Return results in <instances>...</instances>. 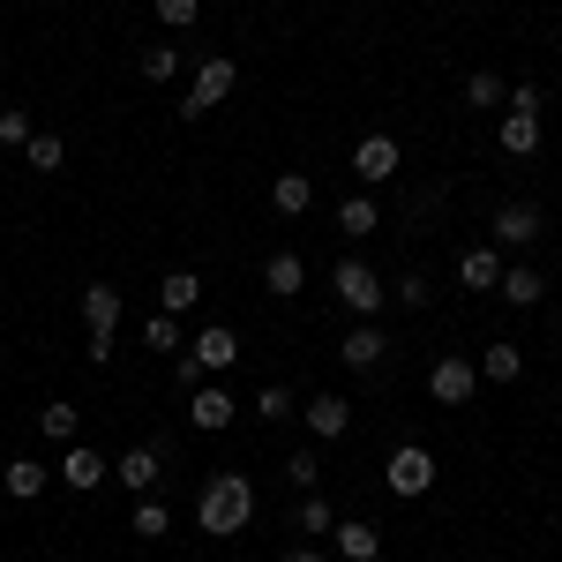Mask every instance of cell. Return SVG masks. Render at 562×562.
Here are the masks:
<instances>
[{"label": "cell", "instance_id": "obj_1", "mask_svg": "<svg viewBox=\"0 0 562 562\" xmlns=\"http://www.w3.org/2000/svg\"><path fill=\"white\" fill-rule=\"evenodd\" d=\"M248 518H256V480L248 473H211L203 480V495H195V525L211 532V540H233V532H248Z\"/></svg>", "mask_w": 562, "mask_h": 562}, {"label": "cell", "instance_id": "obj_2", "mask_svg": "<svg viewBox=\"0 0 562 562\" xmlns=\"http://www.w3.org/2000/svg\"><path fill=\"white\" fill-rule=\"evenodd\" d=\"M330 293H338V307H346L352 323H375V315H383V301H390V285L360 256H346L338 270H330Z\"/></svg>", "mask_w": 562, "mask_h": 562}, {"label": "cell", "instance_id": "obj_3", "mask_svg": "<svg viewBox=\"0 0 562 562\" xmlns=\"http://www.w3.org/2000/svg\"><path fill=\"white\" fill-rule=\"evenodd\" d=\"M83 323H90V360L105 368L113 360V346H121V285H105V278H90L83 285Z\"/></svg>", "mask_w": 562, "mask_h": 562}, {"label": "cell", "instance_id": "obj_4", "mask_svg": "<svg viewBox=\"0 0 562 562\" xmlns=\"http://www.w3.org/2000/svg\"><path fill=\"white\" fill-rule=\"evenodd\" d=\"M495 143H503L510 158H532V150H540V90H532V83H510V98H503V128H495Z\"/></svg>", "mask_w": 562, "mask_h": 562}, {"label": "cell", "instance_id": "obj_5", "mask_svg": "<svg viewBox=\"0 0 562 562\" xmlns=\"http://www.w3.org/2000/svg\"><path fill=\"white\" fill-rule=\"evenodd\" d=\"M240 90V60H225V53H211L203 68H195V83H188V98H180V121H203L211 105H225Z\"/></svg>", "mask_w": 562, "mask_h": 562}, {"label": "cell", "instance_id": "obj_6", "mask_svg": "<svg viewBox=\"0 0 562 562\" xmlns=\"http://www.w3.org/2000/svg\"><path fill=\"white\" fill-rule=\"evenodd\" d=\"M435 473H442V465H435L428 442H397L390 465H383V487H390V495H405V503H420V495L435 487Z\"/></svg>", "mask_w": 562, "mask_h": 562}, {"label": "cell", "instance_id": "obj_7", "mask_svg": "<svg viewBox=\"0 0 562 562\" xmlns=\"http://www.w3.org/2000/svg\"><path fill=\"white\" fill-rule=\"evenodd\" d=\"M428 397L435 405H473L480 397V368L465 360V352H442V360L428 368Z\"/></svg>", "mask_w": 562, "mask_h": 562}, {"label": "cell", "instance_id": "obj_8", "mask_svg": "<svg viewBox=\"0 0 562 562\" xmlns=\"http://www.w3.org/2000/svg\"><path fill=\"white\" fill-rule=\"evenodd\" d=\"M105 480H113V458H105V450H90V442H60V487L90 495V487H105Z\"/></svg>", "mask_w": 562, "mask_h": 562}, {"label": "cell", "instance_id": "obj_9", "mask_svg": "<svg viewBox=\"0 0 562 562\" xmlns=\"http://www.w3.org/2000/svg\"><path fill=\"white\" fill-rule=\"evenodd\" d=\"M113 473H121L128 495H158V480H166V450H158V442H135V450H121Z\"/></svg>", "mask_w": 562, "mask_h": 562}, {"label": "cell", "instance_id": "obj_10", "mask_svg": "<svg viewBox=\"0 0 562 562\" xmlns=\"http://www.w3.org/2000/svg\"><path fill=\"white\" fill-rule=\"evenodd\" d=\"M188 420H195L203 435H225L233 420H240V397H233L225 383H203L195 397H188Z\"/></svg>", "mask_w": 562, "mask_h": 562}, {"label": "cell", "instance_id": "obj_11", "mask_svg": "<svg viewBox=\"0 0 562 562\" xmlns=\"http://www.w3.org/2000/svg\"><path fill=\"white\" fill-rule=\"evenodd\" d=\"M352 173H360V188H383L397 173V135H360L352 143Z\"/></svg>", "mask_w": 562, "mask_h": 562}, {"label": "cell", "instance_id": "obj_12", "mask_svg": "<svg viewBox=\"0 0 562 562\" xmlns=\"http://www.w3.org/2000/svg\"><path fill=\"white\" fill-rule=\"evenodd\" d=\"M301 420H307V435H315V442H338V435L352 428V405L338 397V390H315V397L301 405Z\"/></svg>", "mask_w": 562, "mask_h": 562}, {"label": "cell", "instance_id": "obj_13", "mask_svg": "<svg viewBox=\"0 0 562 562\" xmlns=\"http://www.w3.org/2000/svg\"><path fill=\"white\" fill-rule=\"evenodd\" d=\"M301 285H307V262H301V248H270V256H262V293L293 301Z\"/></svg>", "mask_w": 562, "mask_h": 562}, {"label": "cell", "instance_id": "obj_14", "mask_svg": "<svg viewBox=\"0 0 562 562\" xmlns=\"http://www.w3.org/2000/svg\"><path fill=\"white\" fill-rule=\"evenodd\" d=\"M473 368H480V383H503V390H510V383L525 375V352H518V338H487Z\"/></svg>", "mask_w": 562, "mask_h": 562}, {"label": "cell", "instance_id": "obj_15", "mask_svg": "<svg viewBox=\"0 0 562 562\" xmlns=\"http://www.w3.org/2000/svg\"><path fill=\"white\" fill-rule=\"evenodd\" d=\"M458 285H473V293H495V285H503V248H495V240L465 248V256H458Z\"/></svg>", "mask_w": 562, "mask_h": 562}, {"label": "cell", "instance_id": "obj_16", "mask_svg": "<svg viewBox=\"0 0 562 562\" xmlns=\"http://www.w3.org/2000/svg\"><path fill=\"white\" fill-rule=\"evenodd\" d=\"M330 540H338V555H346V562H383V532H375L368 518H338V525H330Z\"/></svg>", "mask_w": 562, "mask_h": 562}, {"label": "cell", "instance_id": "obj_17", "mask_svg": "<svg viewBox=\"0 0 562 562\" xmlns=\"http://www.w3.org/2000/svg\"><path fill=\"white\" fill-rule=\"evenodd\" d=\"M540 240V211L532 203H503L495 211V248H532Z\"/></svg>", "mask_w": 562, "mask_h": 562}, {"label": "cell", "instance_id": "obj_18", "mask_svg": "<svg viewBox=\"0 0 562 562\" xmlns=\"http://www.w3.org/2000/svg\"><path fill=\"white\" fill-rule=\"evenodd\" d=\"M195 360H203L211 375H225V368H240V330H233V323H211V330L195 338Z\"/></svg>", "mask_w": 562, "mask_h": 562}, {"label": "cell", "instance_id": "obj_19", "mask_svg": "<svg viewBox=\"0 0 562 562\" xmlns=\"http://www.w3.org/2000/svg\"><path fill=\"white\" fill-rule=\"evenodd\" d=\"M383 352H390V338L375 330V323H352L346 346H338V360H346V368H383Z\"/></svg>", "mask_w": 562, "mask_h": 562}, {"label": "cell", "instance_id": "obj_20", "mask_svg": "<svg viewBox=\"0 0 562 562\" xmlns=\"http://www.w3.org/2000/svg\"><path fill=\"white\" fill-rule=\"evenodd\" d=\"M510 307H540V293H548V278L532 270V262H503V285H495Z\"/></svg>", "mask_w": 562, "mask_h": 562}, {"label": "cell", "instance_id": "obj_21", "mask_svg": "<svg viewBox=\"0 0 562 562\" xmlns=\"http://www.w3.org/2000/svg\"><path fill=\"white\" fill-rule=\"evenodd\" d=\"M45 480H53V465H38V458H8V473H0V487L15 495V503H38Z\"/></svg>", "mask_w": 562, "mask_h": 562}, {"label": "cell", "instance_id": "obj_22", "mask_svg": "<svg viewBox=\"0 0 562 562\" xmlns=\"http://www.w3.org/2000/svg\"><path fill=\"white\" fill-rule=\"evenodd\" d=\"M188 307H203V278H195V270H166V285H158V315H188Z\"/></svg>", "mask_w": 562, "mask_h": 562}, {"label": "cell", "instance_id": "obj_23", "mask_svg": "<svg viewBox=\"0 0 562 562\" xmlns=\"http://www.w3.org/2000/svg\"><path fill=\"white\" fill-rule=\"evenodd\" d=\"M128 532H135V540H166V532H173V510H166L158 495H135V510H128Z\"/></svg>", "mask_w": 562, "mask_h": 562}, {"label": "cell", "instance_id": "obj_24", "mask_svg": "<svg viewBox=\"0 0 562 562\" xmlns=\"http://www.w3.org/2000/svg\"><path fill=\"white\" fill-rule=\"evenodd\" d=\"M270 203H278L285 217H301L307 203H315V180H307V173H278V180H270Z\"/></svg>", "mask_w": 562, "mask_h": 562}, {"label": "cell", "instance_id": "obj_25", "mask_svg": "<svg viewBox=\"0 0 562 562\" xmlns=\"http://www.w3.org/2000/svg\"><path fill=\"white\" fill-rule=\"evenodd\" d=\"M375 225H383V211H375V195H352V203H338V233H346V240H368Z\"/></svg>", "mask_w": 562, "mask_h": 562}, {"label": "cell", "instance_id": "obj_26", "mask_svg": "<svg viewBox=\"0 0 562 562\" xmlns=\"http://www.w3.org/2000/svg\"><path fill=\"white\" fill-rule=\"evenodd\" d=\"M293 413H301V397H293L285 383H262V390H256V420H270V428H285Z\"/></svg>", "mask_w": 562, "mask_h": 562}, {"label": "cell", "instance_id": "obj_27", "mask_svg": "<svg viewBox=\"0 0 562 562\" xmlns=\"http://www.w3.org/2000/svg\"><path fill=\"white\" fill-rule=\"evenodd\" d=\"M23 166H31V173H60V166H68V150H60V135H31V143H23Z\"/></svg>", "mask_w": 562, "mask_h": 562}, {"label": "cell", "instance_id": "obj_28", "mask_svg": "<svg viewBox=\"0 0 562 562\" xmlns=\"http://www.w3.org/2000/svg\"><path fill=\"white\" fill-rule=\"evenodd\" d=\"M76 428H83V413H76L68 397H60V405H45V413H38V435H45V442H76Z\"/></svg>", "mask_w": 562, "mask_h": 562}, {"label": "cell", "instance_id": "obj_29", "mask_svg": "<svg viewBox=\"0 0 562 562\" xmlns=\"http://www.w3.org/2000/svg\"><path fill=\"white\" fill-rule=\"evenodd\" d=\"M135 68H143V83H173V76H180V45H143Z\"/></svg>", "mask_w": 562, "mask_h": 562}, {"label": "cell", "instance_id": "obj_30", "mask_svg": "<svg viewBox=\"0 0 562 562\" xmlns=\"http://www.w3.org/2000/svg\"><path fill=\"white\" fill-rule=\"evenodd\" d=\"M338 525V510H330V495H301V540H323Z\"/></svg>", "mask_w": 562, "mask_h": 562}, {"label": "cell", "instance_id": "obj_31", "mask_svg": "<svg viewBox=\"0 0 562 562\" xmlns=\"http://www.w3.org/2000/svg\"><path fill=\"white\" fill-rule=\"evenodd\" d=\"M31 135H38V121H31L23 105H0V150H23Z\"/></svg>", "mask_w": 562, "mask_h": 562}, {"label": "cell", "instance_id": "obj_32", "mask_svg": "<svg viewBox=\"0 0 562 562\" xmlns=\"http://www.w3.org/2000/svg\"><path fill=\"white\" fill-rule=\"evenodd\" d=\"M390 301H397V307H413V315H420V307L435 301V285L420 278V270H405V278H390Z\"/></svg>", "mask_w": 562, "mask_h": 562}, {"label": "cell", "instance_id": "obj_33", "mask_svg": "<svg viewBox=\"0 0 562 562\" xmlns=\"http://www.w3.org/2000/svg\"><path fill=\"white\" fill-rule=\"evenodd\" d=\"M143 346L150 352H180V315H150V323H143Z\"/></svg>", "mask_w": 562, "mask_h": 562}, {"label": "cell", "instance_id": "obj_34", "mask_svg": "<svg viewBox=\"0 0 562 562\" xmlns=\"http://www.w3.org/2000/svg\"><path fill=\"white\" fill-rule=\"evenodd\" d=\"M503 98H510V83H503V76H487V68H480V76H465V105H503Z\"/></svg>", "mask_w": 562, "mask_h": 562}, {"label": "cell", "instance_id": "obj_35", "mask_svg": "<svg viewBox=\"0 0 562 562\" xmlns=\"http://www.w3.org/2000/svg\"><path fill=\"white\" fill-rule=\"evenodd\" d=\"M285 480H293L301 495H315V480H323V458H315V450H293V458H285Z\"/></svg>", "mask_w": 562, "mask_h": 562}, {"label": "cell", "instance_id": "obj_36", "mask_svg": "<svg viewBox=\"0 0 562 562\" xmlns=\"http://www.w3.org/2000/svg\"><path fill=\"white\" fill-rule=\"evenodd\" d=\"M150 8H158L166 31H195V15H203V0H150Z\"/></svg>", "mask_w": 562, "mask_h": 562}, {"label": "cell", "instance_id": "obj_37", "mask_svg": "<svg viewBox=\"0 0 562 562\" xmlns=\"http://www.w3.org/2000/svg\"><path fill=\"white\" fill-rule=\"evenodd\" d=\"M203 383H211V368H203L195 352H180V360H173V390H180V397H195Z\"/></svg>", "mask_w": 562, "mask_h": 562}, {"label": "cell", "instance_id": "obj_38", "mask_svg": "<svg viewBox=\"0 0 562 562\" xmlns=\"http://www.w3.org/2000/svg\"><path fill=\"white\" fill-rule=\"evenodd\" d=\"M285 562H323V548H307V540H301V548H293Z\"/></svg>", "mask_w": 562, "mask_h": 562}, {"label": "cell", "instance_id": "obj_39", "mask_svg": "<svg viewBox=\"0 0 562 562\" xmlns=\"http://www.w3.org/2000/svg\"><path fill=\"white\" fill-rule=\"evenodd\" d=\"M0 166H8V150H0Z\"/></svg>", "mask_w": 562, "mask_h": 562}]
</instances>
